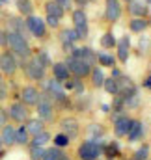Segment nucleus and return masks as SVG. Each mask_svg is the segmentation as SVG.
Returning a JSON list of instances; mask_svg holds the SVG:
<instances>
[{
    "mask_svg": "<svg viewBox=\"0 0 151 160\" xmlns=\"http://www.w3.org/2000/svg\"><path fill=\"white\" fill-rule=\"evenodd\" d=\"M60 132L65 134L71 142L80 136V121L73 116H65L60 119Z\"/></svg>",
    "mask_w": 151,
    "mask_h": 160,
    "instance_id": "9",
    "label": "nucleus"
},
{
    "mask_svg": "<svg viewBox=\"0 0 151 160\" xmlns=\"http://www.w3.org/2000/svg\"><path fill=\"white\" fill-rule=\"evenodd\" d=\"M127 9L133 17H144L146 19V15H148V6H146V2H140V0H131Z\"/></svg>",
    "mask_w": 151,
    "mask_h": 160,
    "instance_id": "19",
    "label": "nucleus"
},
{
    "mask_svg": "<svg viewBox=\"0 0 151 160\" xmlns=\"http://www.w3.org/2000/svg\"><path fill=\"white\" fill-rule=\"evenodd\" d=\"M28 143H30V134L26 132L24 125L15 127V145H19V147H28Z\"/></svg>",
    "mask_w": 151,
    "mask_h": 160,
    "instance_id": "23",
    "label": "nucleus"
},
{
    "mask_svg": "<svg viewBox=\"0 0 151 160\" xmlns=\"http://www.w3.org/2000/svg\"><path fill=\"white\" fill-rule=\"evenodd\" d=\"M2 78H4V75H2V71H0V80H2Z\"/></svg>",
    "mask_w": 151,
    "mask_h": 160,
    "instance_id": "48",
    "label": "nucleus"
},
{
    "mask_svg": "<svg viewBox=\"0 0 151 160\" xmlns=\"http://www.w3.org/2000/svg\"><path fill=\"white\" fill-rule=\"evenodd\" d=\"M131 119L133 118L127 116V114H123L117 119H114V134H116V138H125L127 136L129 127H131Z\"/></svg>",
    "mask_w": 151,
    "mask_h": 160,
    "instance_id": "15",
    "label": "nucleus"
},
{
    "mask_svg": "<svg viewBox=\"0 0 151 160\" xmlns=\"http://www.w3.org/2000/svg\"><path fill=\"white\" fill-rule=\"evenodd\" d=\"M144 134H146V130H144V123L140 119H136V118H133L131 119V127H129V132H127V140L131 142V143H134V142H140V140H144Z\"/></svg>",
    "mask_w": 151,
    "mask_h": 160,
    "instance_id": "14",
    "label": "nucleus"
},
{
    "mask_svg": "<svg viewBox=\"0 0 151 160\" xmlns=\"http://www.w3.org/2000/svg\"><path fill=\"white\" fill-rule=\"evenodd\" d=\"M69 56H73L76 60H82V62H86V63H90L91 67L97 63V58H95V52L90 48V47H75L71 52H69Z\"/></svg>",
    "mask_w": 151,
    "mask_h": 160,
    "instance_id": "13",
    "label": "nucleus"
},
{
    "mask_svg": "<svg viewBox=\"0 0 151 160\" xmlns=\"http://www.w3.org/2000/svg\"><path fill=\"white\" fill-rule=\"evenodd\" d=\"M15 6H17V11L26 19L30 15H34V2L32 0H15Z\"/></svg>",
    "mask_w": 151,
    "mask_h": 160,
    "instance_id": "25",
    "label": "nucleus"
},
{
    "mask_svg": "<svg viewBox=\"0 0 151 160\" xmlns=\"http://www.w3.org/2000/svg\"><path fill=\"white\" fill-rule=\"evenodd\" d=\"M6 157V147H4V143H2V140H0V160Z\"/></svg>",
    "mask_w": 151,
    "mask_h": 160,
    "instance_id": "43",
    "label": "nucleus"
},
{
    "mask_svg": "<svg viewBox=\"0 0 151 160\" xmlns=\"http://www.w3.org/2000/svg\"><path fill=\"white\" fill-rule=\"evenodd\" d=\"M148 26H149V21L144 19V17H133L129 21V30L133 34H142V32L148 30Z\"/></svg>",
    "mask_w": 151,
    "mask_h": 160,
    "instance_id": "21",
    "label": "nucleus"
},
{
    "mask_svg": "<svg viewBox=\"0 0 151 160\" xmlns=\"http://www.w3.org/2000/svg\"><path fill=\"white\" fill-rule=\"evenodd\" d=\"M144 88H148V89H151V77H148V78L144 80Z\"/></svg>",
    "mask_w": 151,
    "mask_h": 160,
    "instance_id": "44",
    "label": "nucleus"
},
{
    "mask_svg": "<svg viewBox=\"0 0 151 160\" xmlns=\"http://www.w3.org/2000/svg\"><path fill=\"white\" fill-rule=\"evenodd\" d=\"M125 2H131V0H125Z\"/></svg>",
    "mask_w": 151,
    "mask_h": 160,
    "instance_id": "49",
    "label": "nucleus"
},
{
    "mask_svg": "<svg viewBox=\"0 0 151 160\" xmlns=\"http://www.w3.org/2000/svg\"><path fill=\"white\" fill-rule=\"evenodd\" d=\"M52 142H54V147H60V149H64V147H67V145L71 143V140H69V138H67L65 134H62V132L54 134Z\"/></svg>",
    "mask_w": 151,
    "mask_h": 160,
    "instance_id": "34",
    "label": "nucleus"
},
{
    "mask_svg": "<svg viewBox=\"0 0 151 160\" xmlns=\"http://www.w3.org/2000/svg\"><path fill=\"white\" fill-rule=\"evenodd\" d=\"M24 128H26V132L30 134V138H34L36 134H39V132L45 130V123L41 119H38V118H30V119L24 123Z\"/></svg>",
    "mask_w": 151,
    "mask_h": 160,
    "instance_id": "22",
    "label": "nucleus"
},
{
    "mask_svg": "<svg viewBox=\"0 0 151 160\" xmlns=\"http://www.w3.org/2000/svg\"><path fill=\"white\" fill-rule=\"evenodd\" d=\"M116 43L117 39L114 38V34L108 30V32H105V36L101 38V47L105 48V50H110V48H116Z\"/></svg>",
    "mask_w": 151,
    "mask_h": 160,
    "instance_id": "33",
    "label": "nucleus"
},
{
    "mask_svg": "<svg viewBox=\"0 0 151 160\" xmlns=\"http://www.w3.org/2000/svg\"><path fill=\"white\" fill-rule=\"evenodd\" d=\"M0 71L4 77H9V78H13L19 71V60L8 48L4 52H0Z\"/></svg>",
    "mask_w": 151,
    "mask_h": 160,
    "instance_id": "8",
    "label": "nucleus"
},
{
    "mask_svg": "<svg viewBox=\"0 0 151 160\" xmlns=\"http://www.w3.org/2000/svg\"><path fill=\"white\" fill-rule=\"evenodd\" d=\"M95 58H97V63L99 65H103V67H116V63H117V60H116V56L112 54H108V52H99V54H95Z\"/></svg>",
    "mask_w": 151,
    "mask_h": 160,
    "instance_id": "29",
    "label": "nucleus"
},
{
    "mask_svg": "<svg viewBox=\"0 0 151 160\" xmlns=\"http://www.w3.org/2000/svg\"><path fill=\"white\" fill-rule=\"evenodd\" d=\"M50 71H52V78L58 80L60 84H64L65 80L71 78V73H69V69H67V65L64 62H54L50 65Z\"/></svg>",
    "mask_w": 151,
    "mask_h": 160,
    "instance_id": "17",
    "label": "nucleus"
},
{
    "mask_svg": "<svg viewBox=\"0 0 151 160\" xmlns=\"http://www.w3.org/2000/svg\"><path fill=\"white\" fill-rule=\"evenodd\" d=\"M121 75H123V73H121V71H119L117 67H112V77H110V78L117 80V78H119V77H121Z\"/></svg>",
    "mask_w": 151,
    "mask_h": 160,
    "instance_id": "42",
    "label": "nucleus"
},
{
    "mask_svg": "<svg viewBox=\"0 0 151 160\" xmlns=\"http://www.w3.org/2000/svg\"><path fill=\"white\" fill-rule=\"evenodd\" d=\"M24 24H26L28 34L34 36L36 39L43 41V39L49 38V28H47V24H45L43 19H39V17H36V15H30V17L24 19Z\"/></svg>",
    "mask_w": 151,
    "mask_h": 160,
    "instance_id": "6",
    "label": "nucleus"
},
{
    "mask_svg": "<svg viewBox=\"0 0 151 160\" xmlns=\"http://www.w3.org/2000/svg\"><path fill=\"white\" fill-rule=\"evenodd\" d=\"M0 47L2 48H8V32L4 28H0Z\"/></svg>",
    "mask_w": 151,
    "mask_h": 160,
    "instance_id": "39",
    "label": "nucleus"
},
{
    "mask_svg": "<svg viewBox=\"0 0 151 160\" xmlns=\"http://www.w3.org/2000/svg\"><path fill=\"white\" fill-rule=\"evenodd\" d=\"M50 140H52V134L45 128L43 132H39V134H36L34 138H30V143H28V145H34V147H45Z\"/></svg>",
    "mask_w": 151,
    "mask_h": 160,
    "instance_id": "24",
    "label": "nucleus"
},
{
    "mask_svg": "<svg viewBox=\"0 0 151 160\" xmlns=\"http://www.w3.org/2000/svg\"><path fill=\"white\" fill-rule=\"evenodd\" d=\"M129 54H131V38L123 36L121 39H117V43H116V60L119 63H127Z\"/></svg>",
    "mask_w": 151,
    "mask_h": 160,
    "instance_id": "12",
    "label": "nucleus"
},
{
    "mask_svg": "<svg viewBox=\"0 0 151 160\" xmlns=\"http://www.w3.org/2000/svg\"><path fill=\"white\" fill-rule=\"evenodd\" d=\"M6 32H15V34H21L23 38H26L28 30H26V24H24V19L21 17H8L6 21Z\"/></svg>",
    "mask_w": 151,
    "mask_h": 160,
    "instance_id": "16",
    "label": "nucleus"
},
{
    "mask_svg": "<svg viewBox=\"0 0 151 160\" xmlns=\"http://www.w3.org/2000/svg\"><path fill=\"white\" fill-rule=\"evenodd\" d=\"M101 155H103V142L99 140H86L76 149L78 160H97Z\"/></svg>",
    "mask_w": 151,
    "mask_h": 160,
    "instance_id": "4",
    "label": "nucleus"
},
{
    "mask_svg": "<svg viewBox=\"0 0 151 160\" xmlns=\"http://www.w3.org/2000/svg\"><path fill=\"white\" fill-rule=\"evenodd\" d=\"M39 93H41V89H39L36 84H26V86H23V88H21L19 101H21L23 104H26L28 108H32V106H36V104H38Z\"/></svg>",
    "mask_w": 151,
    "mask_h": 160,
    "instance_id": "10",
    "label": "nucleus"
},
{
    "mask_svg": "<svg viewBox=\"0 0 151 160\" xmlns=\"http://www.w3.org/2000/svg\"><path fill=\"white\" fill-rule=\"evenodd\" d=\"M64 63L67 65L71 77H75V78L84 80V78H88L90 73H91V65H90V63H86V62H82V60H76L73 56H67Z\"/></svg>",
    "mask_w": 151,
    "mask_h": 160,
    "instance_id": "7",
    "label": "nucleus"
},
{
    "mask_svg": "<svg viewBox=\"0 0 151 160\" xmlns=\"http://www.w3.org/2000/svg\"><path fill=\"white\" fill-rule=\"evenodd\" d=\"M9 121H8V114H6V108L4 106H0V128L2 127H6Z\"/></svg>",
    "mask_w": 151,
    "mask_h": 160,
    "instance_id": "40",
    "label": "nucleus"
},
{
    "mask_svg": "<svg viewBox=\"0 0 151 160\" xmlns=\"http://www.w3.org/2000/svg\"><path fill=\"white\" fill-rule=\"evenodd\" d=\"M149 155H151V145L148 142H144V143L134 151V155H133L131 160H149Z\"/></svg>",
    "mask_w": 151,
    "mask_h": 160,
    "instance_id": "31",
    "label": "nucleus"
},
{
    "mask_svg": "<svg viewBox=\"0 0 151 160\" xmlns=\"http://www.w3.org/2000/svg\"><path fill=\"white\" fill-rule=\"evenodd\" d=\"M52 2H56L64 11H65V9H69V8L73 6V0H52Z\"/></svg>",
    "mask_w": 151,
    "mask_h": 160,
    "instance_id": "41",
    "label": "nucleus"
},
{
    "mask_svg": "<svg viewBox=\"0 0 151 160\" xmlns=\"http://www.w3.org/2000/svg\"><path fill=\"white\" fill-rule=\"evenodd\" d=\"M103 155L107 157L108 160L112 158H119V145H117V142L114 140V142H108V143H103Z\"/></svg>",
    "mask_w": 151,
    "mask_h": 160,
    "instance_id": "27",
    "label": "nucleus"
},
{
    "mask_svg": "<svg viewBox=\"0 0 151 160\" xmlns=\"http://www.w3.org/2000/svg\"><path fill=\"white\" fill-rule=\"evenodd\" d=\"M43 153H45V147L28 145V157H30V160H41L43 158Z\"/></svg>",
    "mask_w": 151,
    "mask_h": 160,
    "instance_id": "35",
    "label": "nucleus"
},
{
    "mask_svg": "<svg viewBox=\"0 0 151 160\" xmlns=\"http://www.w3.org/2000/svg\"><path fill=\"white\" fill-rule=\"evenodd\" d=\"M32 58L38 62L43 69H49V67L52 65V60H50V56H49L45 50H38V52H34V54H32Z\"/></svg>",
    "mask_w": 151,
    "mask_h": 160,
    "instance_id": "32",
    "label": "nucleus"
},
{
    "mask_svg": "<svg viewBox=\"0 0 151 160\" xmlns=\"http://www.w3.org/2000/svg\"><path fill=\"white\" fill-rule=\"evenodd\" d=\"M36 112H38V119L43 123H52L54 121V112H56V104L50 99V95L47 91L39 93V101L36 104Z\"/></svg>",
    "mask_w": 151,
    "mask_h": 160,
    "instance_id": "2",
    "label": "nucleus"
},
{
    "mask_svg": "<svg viewBox=\"0 0 151 160\" xmlns=\"http://www.w3.org/2000/svg\"><path fill=\"white\" fill-rule=\"evenodd\" d=\"M45 24H47V28H54V30H58V28H60V19H56V17H49V15H47Z\"/></svg>",
    "mask_w": 151,
    "mask_h": 160,
    "instance_id": "37",
    "label": "nucleus"
},
{
    "mask_svg": "<svg viewBox=\"0 0 151 160\" xmlns=\"http://www.w3.org/2000/svg\"><path fill=\"white\" fill-rule=\"evenodd\" d=\"M8 50L17 60H28L34 54V50H32L28 39L23 38L21 34H15V32H8Z\"/></svg>",
    "mask_w": 151,
    "mask_h": 160,
    "instance_id": "1",
    "label": "nucleus"
},
{
    "mask_svg": "<svg viewBox=\"0 0 151 160\" xmlns=\"http://www.w3.org/2000/svg\"><path fill=\"white\" fill-rule=\"evenodd\" d=\"M4 4H8V0H0V8H2Z\"/></svg>",
    "mask_w": 151,
    "mask_h": 160,
    "instance_id": "47",
    "label": "nucleus"
},
{
    "mask_svg": "<svg viewBox=\"0 0 151 160\" xmlns=\"http://www.w3.org/2000/svg\"><path fill=\"white\" fill-rule=\"evenodd\" d=\"M8 95H9L8 84H6V80L2 78V80H0V102H2V101H6V99H8Z\"/></svg>",
    "mask_w": 151,
    "mask_h": 160,
    "instance_id": "38",
    "label": "nucleus"
},
{
    "mask_svg": "<svg viewBox=\"0 0 151 160\" xmlns=\"http://www.w3.org/2000/svg\"><path fill=\"white\" fill-rule=\"evenodd\" d=\"M123 15L121 0H105V21L107 22H117Z\"/></svg>",
    "mask_w": 151,
    "mask_h": 160,
    "instance_id": "11",
    "label": "nucleus"
},
{
    "mask_svg": "<svg viewBox=\"0 0 151 160\" xmlns=\"http://www.w3.org/2000/svg\"><path fill=\"white\" fill-rule=\"evenodd\" d=\"M6 114H8V121H11L15 125H24L26 121L32 118V110L26 104H23L21 101H13L6 108Z\"/></svg>",
    "mask_w": 151,
    "mask_h": 160,
    "instance_id": "3",
    "label": "nucleus"
},
{
    "mask_svg": "<svg viewBox=\"0 0 151 160\" xmlns=\"http://www.w3.org/2000/svg\"><path fill=\"white\" fill-rule=\"evenodd\" d=\"M103 88H105V91L108 93V95H117V84H116V80L114 78H105V84H103Z\"/></svg>",
    "mask_w": 151,
    "mask_h": 160,
    "instance_id": "36",
    "label": "nucleus"
},
{
    "mask_svg": "<svg viewBox=\"0 0 151 160\" xmlns=\"http://www.w3.org/2000/svg\"><path fill=\"white\" fill-rule=\"evenodd\" d=\"M45 13H47L49 17H56V19H64V15H65V11H64L56 2H52V0L45 2Z\"/></svg>",
    "mask_w": 151,
    "mask_h": 160,
    "instance_id": "28",
    "label": "nucleus"
},
{
    "mask_svg": "<svg viewBox=\"0 0 151 160\" xmlns=\"http://www.w3.org/2000/svg\"><path fill=\"white\" fill-rule=\"evenodd\" d=\"M71 19H73V28H80V26H88V15L82 8L73 9L71 13Z\"/></svg>",
    "mask_w": 151,
    "mask_h": 160,
    "instance_id": "26",
    "label": "nucleus"
},
{
    "mask_svg": "<svg viewBox=\"0 0 151 160\" xmlns=\"http://www.w3.org/2000/svg\"><path fill=\"white\" fill-rule=\"evenodd\" d=\"M90 82H91V88L93 89H99V88H103V84H105V73H103V69L101 67H97V65H93L91 67V73H90Z\"/></svg>",
    "mask_w": 151,
    "mask_h": 160,
    "instance_id": "20",
    "label": "nucleus"
},
{
    "mask_svg": "<svg viewBox=\"0 0 151 160\" xmlns=\"http://www.w3.org/2000/svg\"><path fill=\"white\" fill-rule=\"evenodd\" d=\"M19 67L23 69L24 77L32 82H43L47 78V69H43L34 58H28V60H19Z\"/></svg>",
    "mask_w": 151,
    "mask_h": 160,
    "instance_id": "5",
    "label": "nucleus"
},
{
    "mask_svg": "<svg viewBox=\"0 0 151 160\" xmlns=\"http://www.w3.org/2000/svg\"><path fill=\"white\" fill-rule=\"evenodd\" d=\"M60 160H71V158H69V155H65V157H62Z\"/></svg>",
    "mask_w": 151,
    "mask_h": 160,
    "instance_id": "46",
    "label": "nucleus"
},
{
    "mask_svg": "<svg viewBox=\"0 0 151 160\" xmlns=\"http://www.w3.org/2000/svg\"><path fill=\"white\" fill-rule=\"evenodd\" d=\"M73 2H75L76 6H86L88 4V0H73Z\"/></svg>",
    "mask_w": 151,
    "mask_h": 160,
    "instance_id": "45",
    "label": "nucleus"
},
{
    "mask_svg": "<svg viewBox=\"0 0 151 160\" xmlns=\"http://www.w3.org/2000/svg\"><path fill=\"white\" fill-rule=\"evenodd\" d=\"M0 140H2V143H4L6 149L15 147V127L9 125V123L6 127H2L0 128Z\"/></svg>",
    "mask_w": 151,
    "mask_h": 160,
    "instance_id": "18",
    "label": "nucleus"
},
{
    "mask_svg": "<svg viewBox=\"0 0 151 160\" xmlns=\"http://www.w3.org/2000/svg\"><path fill=\"white\" fill-rule=\"evenodd\" d=\"M62 157H65V151L60 149V147H47L45 153H43V158L41 160H60Z\"/></svg>",
    "mask_w": 151,
    "mask_h": 160,
    "instance_id": "30",
    "label": "nucleus"
}]
</instances>
